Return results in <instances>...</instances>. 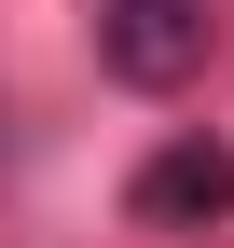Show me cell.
I'll list each match as a JSON object with an SVG mask.
<instances>
[{"instance_id": "obj_1", "label": "cell", "mask_w": 234, "mask_h": 248, "mask_svg": "<svg viewBox=\"0 0 234 248\" xmlns=\"http://www.w3.org/2000/svg\"><path fill=\"white\" fill-rule=\"evenodd\" d=\"M97 55L138 83V97H179L220 55V0H97Z\"/></svg>"}, {"instance_id": "obj_2", "label": "cell", "mask_w": 234, "mask_h": 248, "mask_svg": "<svg viewBox=\"0 0 234 248\" xmlns=\"http://www.w3.org/2000/svg\"><path fill=\"white\" fill-rule=\"evenodd\" d=\"M220 207H234V152L220 138H165L152 166H138V221L179 234V221H220Z\"/></svg>"}]
</instances>
